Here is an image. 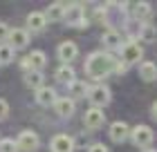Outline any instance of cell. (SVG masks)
I'll return each mask as SVG.
<instances>
[{"instance_id":"cell-1","label":"cell","mask_w":157,"mask_h":152,"mask_svg":"<svg viewBox=\"0 0 157 152\" xmlns=\"http://www.w3.org/2000/svg\"><path fill=\"white\" fill-rule=\"evenodd\" d=\"M117 63L119 61H115V56H110L108 52H92L88 58H85L83 69L92 81H101V78H105L108 74L115 72Z\"/></svg>"},{"instance_id":"cell-2","label":"cell","mask_w":157,"mask_h":152,"mask_svg":"<svg viewBox=\"0 0 157 152\" xmlns=\"http://www.w3.org/2000/svg\"><path fill=\"white\" fill-rule=\"evenodd\" d=\"M65 23L70 27H76V29H81V27L88 25V18H85V9L83 5H65Z\"/></svg>"},{"instance_id":"cell-3","label":"cell","mask_w":157,"mask_h":152,"mask_svg":"<svg viewBox=\"0 0 157 152\" xmlns=\"http://www.w3.org/2000/svg\"><path fill=\"white\" fill-rule=\"evenodd\" d=\"M110 90H108V85H101V83H97V85H92V87L88 90V101L92 103V107H105L110 103Z\"/></svg>"},{"instance_id":"cell-4","label":"cell","mask_w":157,"mask_h":152,"mask_svg":"<svg viewBox=\"0 0 157 152\" xmlns=\"http://www.w3.org/2000/svg\"><path fill=\"white\" fill-rule=\"evenodd\" d=\"M121 52V63H126V65H132V63H139L141 61V56H144V49H141L139 43H135V40H128L124 43V47L119 49Z\"/></svg>"},{"instance_id":"cell-5","label":"cell","mask_w":157,"mask_h":152,"mask_svg":"<svg viewBox=\"0 0 157 152\" xmlns=\"http://www.w3.org/2000/svg\"><path fill=\"white\" fill-rule=\"evenodd\" d=\"M130 139H132V143L135 146H144V150L153 143V139H155V134H153V130L148 128V125H137V128H132L130 130Z\"/></svg>"},{"instance_id":"cell-6","label":"cell","mask_w":157,"mask_h":152,"mask_svg":"<svg viewBox=\"0 0 157 152\" xmlns=\"http://www.w3.org/2000/svg\"><path fill=\"white\" fill-rule=\"evenodd\" d=\"M47 65V56L40 52V49H34V52L23 61V69L27 72H43V67Z\"/></svg>"},{"instance_id":"cell-7","label":"cell","mask_w":157,"mask_h":152,"mask_svg":"<svg viewBox=\"0 0 157 152\" xmlns=\"http://www.w3.org/2000/svg\"><path fill=\"white\" fill-rule=\"evenodd\" d=\"M16 143H18V150H23V152H34V150L38 148L40 139H38L36 132H32V130H23V132L18 134Z\"/></svg>"},{"instance_id":"cell-8","label":"cell","mask_w":157,"mask_h":152,"mask_svg":"<svg viewBox=\"0 0 157 152\" xmlns=\"http://www.w3.org/2000/svg\"><path fill=\"white\" fill-rule=\"evenodd\" d=\"M103 110L101 107H90V110H85V117H83V123H85V128L88 130H99L103 125Z\"/></svg>"},{"instance_id":"cell-9","label":"cell","mask_w":157,"mask_h":152,"mask_svg":"<svg viewBox=\"0 0 157 152\" xmlns=\"http://www.w3.org/2000/svg\"><path fill=\"white\" fill-rule=\"evenodd\" d=\"M52 152H74V139L70 134H56L49 141Z\"/></svg>"},{"instance_id":"cell-10","label":"cell","mask_w":157,"mask_h":152,"mask_svg":"<svg viewBox=\"0 0 157 152\" xmlns=\"http://www.w3.org/2000/svg\"><path fill=\"white\" fill-rule=\"evenodd\" d=\"M47 27V16L43 11H32L27 16V32L29 34H38Z\"/></svg>"},{"instance_id":"cell-11","label":"cell","mask_w":157,"mask_h":152,"mask_svg":"<svg viewBox=\"0 0 157 152\" xmlns=\"http://www.w3.org/2000/svg\"><path fill=\"white\" fill-rule=\"evenodd\" d=\"M108 134H110V139L115 141V143H124L128 136H130V128H128L124 121H115L108 128Z\"/></svg>"},{"instance_id":"cell-12","label":"cell","mask_w":157,"mask_h":152,"mask_svg":"<svg viewBox=\"0 0 157 152\" xmlns=\"http://www.w3.org/2000/svg\"><path fill=\"white\" fill-rule=\"evenodd\" d=\"M78 56V47H76V43H72V40H65V43H61L59 45V58L65 63V65H70L74 58Z\"/></svg>"},{"instance_id":"cell-13","label":"cell","mask_w":157,"mask_h":152,"mask_svg":"<svg viewBox=\"0 0 157 152\" xmlns=\"http://www.w3.org/2000/svg\"><path fill=\"white\" fill-rule=\"evenodd\" d=\"M9 45L13 49H25L29 45V32L27 29H11L9 32Z\"/></svg>"},{"instance_id":"cell-14","label":"cell","mask_w":157,"mask_h":152,"mask_svg":"<svg viewBox=\"0 0 157 152\" xmlns=\"http://www.w3.org/2000/svg\"><path fill=\"white\" fill-rule=\"evenodd\" d=\"M101 43H103V47H108V49H121V47H124V38H121V34L115 32V29L105 32L101 36Z\"/></svg>"},{"instance_id":"cell-15","label":"cell","mask_w":157,"mask_h":152,"mask_svg":"<svg viewBox=\"0 0 157 152\" xmlns=\"http://www.w3.org/2000/svg\"><path fill=\"white\" fill-rule=\"evenodd\" d=\"M56 101H59V96H56V92L52 90V87H40V90H36V103L38 105H43V107H47V105H54Z\"/></svg>"},{"instance_id":"cell-16","label":"cell","mask_w":157,"mask_h":152,"mask_svg":"<svg viewBox=\"0 0 157 152\" xmlns=\"http://www.w3.org/2000/svg\"><path fill=\"white\" fill-rule=\"evenodd\" d=\"M54 110H56V114H59V117L67 119V117H72V114H74V101L70 98V96L59 98V101L54 103Z\"/></svg>"},{"instance_id":"cell-17","label":"cell","mask_w":157,"mask_h":152,"mask_svg":"<svg viewBox=\"0 0 157 152\" xmlns=\"http://www.w3.org/2000/svg\"><path fill=\"white\" fill-rule=\"evenodd\" d=\"M25 85L34 92L45 87V76H43V72H27L25 74Z\"/></svg>"},{"instance_id":"cell-18","label":"cell","mask_w":157,"mask_h":152,"mask_svg":"<svg viewBox=\"0 0 157 152\" xmlns=\"http://www.w3.org/2000/svg\"><path fill=\"white\" fill-rule=\"evenodd\" d=\"M139 78L141 81H155L157 78V65L155 63H151V61H146V63H141L139 65Z\"/></svg>"},{"instance_id":"cell-19","label":"cell","mask_w":157,"mask_h":152,"mask_svg":"<svg viewBox=\"0 0 157 152\" xmlns=\"http://www.w3.org/2000/svg\"><path fill=\"white\" fill-rule=\"evenodd\" d=\"M47 20H65V5L63 2H52L45 11Z\"/></svg>"},{"instance_id":"cell-20","label":"cell","mask_w":157,"mask_h":152,"mask_svg":"<svg viewBox=\"0 0 157 152\" xmlns=\"http://www.w3.org/2000/svg\"><path fill=\"white\" fill-rule=\"evenodd\" d=\"M132 16H135V20H139V23H141V20H146L148 16H151V5H148V2H135L132 5Z\"/></svg>"},{"instance_id":"cell-21","label":"cell","mask_w":157,"mask_h":152,"mask_svg":"<svg viewBox=\"0 0 157 152\" xmlns=\"http://www.w3.org/2000/svg\"><path fill=\"white\" fill-rule=\"evenodd\" d=\"M67 90H70V96L72 98H81V96H88V83L85 81H74V83H70L67 85Z\"/></svg>"},{"instance_id":"cell-22","label":"cell","mask_w":157,"mask_h":152,"mask_svg":"<svg viewBox=\"0 0 157 152\" xmlns=\"http://www.w3.org/2000/svg\"><path fill=\"white\" fill-rule=\"evenodd\" d=\"M56 81H61V83H65V85L74 83L76 81V78H74V69L70 67V65H61V67L56 69Z\"/></svg>"},{"instance_id":"cell-23","label":"cell","mask_w":157,"mask_h":152,"mask_svg":"<svg viewBox=\"0 0 157 152\" xmlns=\"http://www.w3.org/2000/svg\"><path fill=\"white\" fill-rule=\"evenodd\" d=\"M13 56H16V49H13L9 43H7V45H0V65H9L13 61Z\"/></svg>"},{"instance_id":"cell-24","label":"cell","mask_w":157,"mask_h":152,"mask_svg":"<svg viewBox=\"0 0 157 152\" xmlns=\"http://www.w3.org/2000/svg\"><path fill=\"white\" fill-rule=\"evenodd\" d=\"M139 36H141L146 43H151V40H155V29H153L148 23H141V25H139Z\"/></svg>"},{"instance_id":"cell-25","label":"cell","mask_w":157,"mask_h":152,"mask_svg":"<svg viewBox=\"0 0 157 152\" xmlns=\"http://www.w3.org/2000/svg\"><path fill=\"white\" fill-rule=\"evenodd\" d=\"M0 152H18V143L13 139H0Z\"/></svg>"},{"instance_id":"cell-26","label":"cell","mask_w":157,"mask_h":152,"mask_svg":"<svg viewBox=\"0 0 157 152\" xmlns=\"http://www.w3.org/2000/svg\"><path fill=\"white\" fill-rule=\"evenodd\" d=\"M7 117H9V103L5 98H0V121H5Z\"/></svg>"},{"instance_id":"cell-27","label":"cell","mask_w":157,"mask_h":152,"mask_svg":"<svg viewBox=\"0 0 157 152\" xmlns=\"http://www.w3.org/2000/svg\"><path fill=\"white\" fill-rule=\"evenodd\" d=\"M9 27H7L5 23H0V40H9Z\"/></svg>"},{"instance_id":"cell-28","label":"cell","mask_w":157,"mask_h":152,"mask_svg":"<svg viewBox=\"0 0 157 152\" xmlns=\"http://www.w3.org/2000/svg\"><path fill=\"white\" fill-rule=\"evenodd\" d=\"M88 152H108V148H105L103 143H92V146L88 148Z\"/></svg>"},{"instance_id":"cell-29","label":"cell","mask_w":157,"mask_h":152,"mask_svg":"<svg viewBox=\"0 0 157 152\" xmlns=\"http://www.w3.org/2000/svg\"><path fill=\"white\" fill-rule=\"evenodd\" d=\"M126 69H128V65L119 61V63H117V67H115V74H124V72H126Z\"/></svg>"},{"instance_id":"cell-30","label":"cell","mask_w":157,"mask_h":152,"mask_svg":"<svg viewBox=\"0 0 157 152\" xmlns=\"http://www.w3.org/2000/svg\"><path fill=\"white\" fill-rule=\"evenodd\" d=\"M151 110H153V119L157 121V101H155V103H153V107H151Z\"/></svg>"},{"instance_id":"cell-31","label":"cell","mask_w":157,"mask_h":152,"mask_svg":"<svg viewBox=\"0 0 157 152\" xmlns=\"http://www.w3.org/2000/svg\"><path fill=\"white\" fill-rule=\"evenodd\" d=\"M141 152H157L155 148H146V150H141Z\"/></svg>"}]
</instances>
